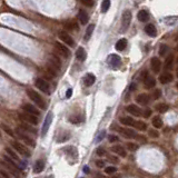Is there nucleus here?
I'll list each match as a JSON object with an SVG mask.
<instances>
[{
    "instance_id": "f257e3e1",
    "label": "nucleus",
    "mask_w": 178,
    "mask_h": 178,
    "mask_svg": "<svg viewBox=\"0 0 178 178\" xmlns=\"http://www.w3.org/2000/svg\"><path fill=\"white\" fill-rule=\"evenodd\" d=\"M1 165L6 168V170L9 173L10 175H12L15 178H21V169L19 168V166L15 160L8 157V156H3V162H1Z\"/></svg>"
},
{
    "instance_id": "f03ea898",
    "label": "nucleus",
    "mask_w": 178,
    "mask_h": 178,
    "mask_svg": "<svg viewBox=\"0 0 178 178\" xmlns=\"http://www.w3.org/2000/svg\"><path fill=\"white\" fill-rule=\"evenodd\" d=\"M27 95H28V97H29L38 107H40V108H42V109H45L46 107H47L45 100L42 99L41 96H40L37 91L33 90V89H28V90H27Z\"/></svg>"
},
{
    "instance_id": "7ed1b4c3",
    "label": "nucleus",
    "mask_w": 178,
    "mask_h": 178,
    "mask_svg": "<svg viewBox=\"0 0 178 178\" xmlns=\"http://www.w3.org/2000/svg\"><path fill=\"white\" fill-rule=\"evenodd\" d=\"M16 133H17V136L19 137V139L23 142V145L30 146V147L35 148V147H36V141L33 139V138H31V137L27 136L26 134L23 133V131L21 129H20V128H17V129H16Z\"/></svg>"
},
{
    "instance_id": "20e7f679",
    "label": "nucleus",
    "mask_w": 178,
    "mask_h": 178,
    "mask_svg": "<svg viewBox=\"0 0 178 178\" xmlns=\"http://www.w3.org/2000/svg\"><path fill=\"white\" fill-rule=\"evenodd\" d=\"M11 146H12V148L15 149L16 152H19L20 155L25 156L27 158H29L30 157V150L27 148L23 144H21V142H19V141H11Z\"/></svg>"
},
{
    "instance_id": "39448f33",
    "label": "nucleus",
    "mask_w": 178,
    "mask_h": 178,
    "mask_svg": "<svg viewBox=\"0 0 178 178\" xmlns=\"http://www.w3.org/2000/svg\"><path fill=\"white\" fill-rule=\"evenodd\" d=\"M131 23V12L130 10H125L121 17V31H126Z\"/></svg>"
},
{
    "instance_id": "423d86ee",
    "label": "nucleus",
    "mask_w": 178,
    "mask_h": 178,
    "mask_svg": "<svg viewBox=\"0 0 178 178\" xmlns=\"http://www.w3.org/2000/svg\"><path fill=\"white\" fill-rule=\"evenodd\" d=\"M52 119H54V113L50 111V113H47V116H46V118H45V121H44V125H42V128H41L42 136H46V135H47L49 128H50V125H51V123H52Z\"/></svg>"
},
{
    "instance_id": "0eeeda50",
    "label": "nucleus",
    "mask_w": 178,
    "mask_h": 178,
    "mask_svg": "<svg viewBox=\"0 0 178 178\" xmlns=\"http://www.w3.org/2000/svg\"><path fill=\"white\" fill-rule=\"evenodd\" d=\"M36 86L39 90H41L42 92L45 94H49L50 92V87H49V84L45 79H41V78H37L36 79Z\"/></svg>"
},
{
    "instance_id": "6e6552de",
    "label": "nucleus",
    "mask_w": 178,
    "mask_h": 178,
    "mask_svg": "<svg viewBox=\"0 0 178 178\" xmlns=\"http://www.w3.org/2000/svg\"><path fill=\"white\" fill-rule=\"evenodd\" d=\"M55 48L59 55L62 56V57H65V58H68L69 56H70V50L68 49V47H66L65 45H62L60 42H56Z\"/></svg>"
},
{
    "instance_id": "1a4fd4ad",
    "label": "nucleus",
    "mask_w": 178,
    "mask_h": 178,
    "mask_svg": "<svg viewBox=\"0 0 178 178\" xmlns=\"http://www.w3.org/2000/svg\"><path fill=\"white\" fill-rule=\"evenodd\" d=\"M107 62H108V65H109L111 68H118L120 66V64H121V58H120L118 55L113 54V55H110L109 57H108Z\"/></svg>"
},
{
    "instance_id": "9d476101",
    "label": "nucleus",
    "mask_w": 178,
    "mask_h": 178,
    "mask_svg": "<svg viewBox=\"0 0 178 178\" xmlns=\"http://www.w3.org/2000/svg\"><path fill=\"white\" fill-rule=\"evenodd\" d=\"M19 117L23 120V121H26V123L30 124V125H37V124H38V117L33 116L31 113H20Z\"/></svg>"
},
{
    "instance_id": "9b49d317",
    "label": "nucleus",
    "mask_w": 178,
    "mask_h": 178,
    "mask_svg": "<svg viewBox=\"0 0 178 178\" xmlns=\"http://www.w3.org/2000/svg\"><path fill=\"white\" fill-rule=\"evenodd\" d=\"M59 38L61 39L66 45H68L69 47H74L75 46L74 39L71 38V36H69L68 33H66V31H59Z\"/></svg>"
},
{
    "instance_id": "f8f14e48",
    "label": "nucleus",
    "mask_w": 178,
    "mask_h": 178,
    "mask_svg": "<svg viewBox=\"0 0 178 178\" xmlns=\"http://www.w3.org/2000/svg\"><path fill=\"white\" fill-rule=\"evenodd\" d=\"M48 65L51 66V67H54V68L57 69V70H59L60 67H61V61H60L59 57H57L56 55H51L50 57H49Z\"/></svg>"
},
{
    "instance_id": "ddd939ff",
    "label": "nucleus",
    "mask_w": 178,
    "mask_h": 178,
    "mask_svg": "<svg viewBox=\"0 0 178 178\" xmlns=\"http://www.w3.org/2000/svg\"><path fill=\"white\" fill-rule=\"evenodd\" d=\"M117 129H118V131L124 137H126V138H136L137 137L136 131L133 129H129V128H117Z\"/></svg>"
},
{
    "instance_id": "4468645a",
    "label": "nucleus",
    "mask_w": 178,
    "mask_h": 178,
    "mask_svg": "<svg viewBox=\"0 0 178 178\" xmlns=\"http://www.w3.org/2000/svg\"><path fill=\"white\" fill-rule=\"evenodd\" d=\"M62 152H65L67 154L68 157H71L72 159H76L78 157V150L76 147L74 146H68V147H65L62 149Z\"/></svg>"
},
{
    "instance_id": "2eb2a0df",
    "label": "nucleus",
    "mask_w": 178,
    "mask_h": 178,
    "mask_svg": "<svg viewBox=\"0 0 178 178\" xmlns=\"http://www.w3.org/2000/svg\"><path fill=\"white\" fill-rule=\"evenodd\" d=\"M150 66H152V70L155 72V74H158L160 71V68H162V62L159 60V58L157 57H154L150 60Z\"/></svg>"
},
{
    "instance_id": "dca6fc26",
    "label": "nucleus",
    "mask_w": 178,
    "mask_h": 178,
    "mask_svg": "<svg viewBox=\"0 0 178 178\" xmlns=\"http://www.w3.org/2000/svg\"><path fill=\"white\" fill-rule=\"evenodd\" d=\"M23 109L25 113H31V115H33V116H39V110L36 108L35 106H33V105L30 104H25L23 106Z\"/></svg>"
},
{
    "instance_id": "f3484780",
    "label": "nucleus",
    "mask_w": 178,
    "mask_h": 178,
    "mask_svg": "<svg viewBox=\"0 0 178 178\" xmlns=\"http://www.w3.org/2000/svg\"><path fill=\"white\" fill-rule=\"evenodd\" d=\"M111 152H113V154H117V155L120 156V157H124V158L127 156V152H126V150H125V148L120 145L113 146V147H111Z\"/></svg>"
},
{
    "instance_id": "a211bd4d",
    "label": "nucleus",
    "mask_w": 178,
    "mask_h": 178,
    "mask_svg": "<svg viewBox=\"0 0 178 178\" xmlns=\"http://www.w3.org/2000/svg\"><path fill=\"white\" fill-rule=\"evenodd\" d=\"M127 111L130 113V115H133V116H141V109H140L139 107L136 106V105H129V106L126 108Z\"/></svg>"
},
{
    "instance_id": "6ab92c4d",
    "label": "nucleus",
    "mask_w": 178,
    "mask_h": 178,
    "mask_svg": "<svg viewBox=\"0 0 178 178\" xmlns=\"http://www.w3.org/2000/svg\"><path fill=\"white\" fill-rule=\"evenodd\" d=\"M144 85H145V87L147 88V89H152V87H155V85H156L155 78L152 77V76H149V75H147L146 78L144 79Z\"/></svg>"
},
{
    "instance_id": "aec40b11",
    "label": "nucleus",
    "mask_w": 178,
    "mask_h": 178,
    "mask_svg": "<svg viewBox=\"0 0 178 178\" xmlns=\"http://www.w3.org/2000/svg\"><path fill=\"white\" fill-rule=\"evenodd\" d=\"M136 100H137V103H138L139 105L146 106V105L149 103L150 98H149V96L147 94H140V95H138V96L136 97Z\"/></svg>"
},
{
    "instance_id": "412c9836",
    "label": "nucleus",
    "mask_w": 178,
    "mask_h": 178,
    "mask_svg": "<svg viewBox=\"0 0 178 178\" xmlns=\"http://www.w3.org/2000/svg\"><path fill=\"white\" fill-rule=\"evenodd\" d=\"M173 79H174V77H173V75L169 74V72H165V74H162L160 76H159V81L164 85L173 81Z\"/></svg>"
},
{
    "instance_id": "4be33fe9",
    "label": "nucleus",
    "mask_w": 178,
    "mask_h": 178,
    "mask_svg": "<svg viewBox=\"0 0 178 178\" xmlns=\"http://www.w3.org/2000/svg\"><path fill=\"white\" fill-rule=\"evenodd\" d=\"M95 81H96V77H95V75H92V74H87L84 77V84H85V86H87V87L92 86Z\"/></svg>"
},
{
    "instance_id": "5701e85b",
    "label": "nucleus",
    "mask_w": 178,
    "mask_h": 178,
    "mask_svg": "<svg viewBox=\"0 0 178 178\" xmlns=\"http://www.w3.org/2000/svg\"><path fill=\"white\" fill-rule=\"evenodd\" d=\"M44 168H45V162L41 160V159H39L33 165V173L35 174H39V173H41L44 170Z\"/></svg>"
},
{
    "instance_id": "b1692460",
    "label": "nucleus",
    "mask_w": 178,
    "mask_h": 178,
    "mask_svg": "<svg viewBox=\"0 0 178 178\" xmlns=\"http://www.w3.org/2000/svg\"><path fill=\"white\" fill-rule=\"evenodd\" d=\"M78 18L80 20V23L81 25H86L88 23V20H89V17H88V13L85 11L84 9H80L79 10V12H78Z\"/></svg>"
},
{
    "instance_id": "393cba45",
    "label": "nucleus",
    "mask_w": 178,
    "mask_h": 178,
    "mask_svg": "<svg viewBox=\"0 0 178 178\" xmlns=\"http://www.w3.org/2000/svg\"><path fill=\"white\" fill-rule=\"evenodd\" d=\"M6 152H7V156H8V157H10V158L12 159V160H15V162H21V160H20V158H19V156H18L16 152H15V150H12V149L9 148V147H7V148H6Z\"/></svg>"
},
{
    "instance_id": "a878e982",
    "label": "nucleus",
    "mask_w": 178,
    "mask_h": 178,
    "mask_svg": "<svg viewBox=\"0 0 178 178\" xmlns=\"http://www.w3.org/2000/svg\"><path fill=\"white\" fill-rule=\"evenodd\" d=\"M145 33L148 36H150V37H156V35H157V29H156V27L154 26V25L149 23V25H147V26L145 27Z\"/></svg>"
},
{
    "instance_id": "bb28decb",
    "label": "nucleus",
    "mask_w": 178,
    "mask_h": 178,
    "mask_svg": "<svg viewBox=\"0 0 178 178\" xmlns=\"http://www.w3.org/2000/svg\"><path fill=\"white\" fill-rule=\"evenodd\" d=\"M137 18H138V20L141 21V23H146V21L149 19L148 11H147V10H140L139 12L137 13Z\"/></svg>"
},
{
    "instance_id": "cd10ccee",
    "label": "nucleus",
    "mask_w": 178,
    "mask_h": 178,
    "mask_svg": "<svg viewBox=\"0 0 178 178\" xmlns=\"http://www.w3.org/2000/svg\"><path fill=\"white\" fill-rule=\"evenodd\" d=\"M86 51H85V49L82 47H79L77 49V51H76V58L77 60L79 61H85V59H86Z\"/></svg>"
},
{
    "instance_id": "c85d7f7f",
    "label": "nucleus",
    "mask_w": 178,
    "mask_h": 178,
    "mask_svg": "<svg viewBox=\"0 0 178 178\" xmlns=\"http://www.w3.org/2000/svg\"><path fill=\"white\" fill-rule=\"evenodd\" d=\"M115 47H116V49L118 50V51H123V50H125V48L127 47V40L125 38L119 39V40L117 41Z\"/></svg>"
},
{
    "instance_id": "c756f323",
    "label": "nucleus",
    "mask_w": 178,
    "mask_h": 178,
    "mask_svg": "<svg viewBox=\"0 0 178 178\" xmlns=\"http://www.w3.org/2000/svg\"><path fill=\"white\" fill-rule=\"evenodd\" d=\"M136 129L140 130V131H145L146 129H147V125H146V123H144V121H140V120H138V121H136L135 120V123H134L133 125Z\"/></svg>"
},
{
    "instance_id": "7c9ffc66",
    "label": "nucleus",
    "mask_w": 178,
    "mask_h": 178,
    "mask_svg": "<svg viewBox=\"0 0 178 178\" xmlns=\"http://www.w3.org/2000/svg\"><path fill=\"white\" fill-rule=\"evenodd\" d=\"M119 121L123 125H125V126H133L134 123H135L134 118H130V117H121L119 119Z\"/></svg>"
},
{
    "instance_id": "2f4dec72",
    "label": "nucleus",
    "mask_w": 178,
    "mask_h": 178,
    "mask_svg": "<svg viewBox=\"0 0 178 178\" xmlns=\"http://www.w3.org/2000/svg\"><path fill=\"white\" fill-rule=\"evenodd\" d=\"M152 126L155 128H162V119L159 116H155L152 118Z\"/></svg>"
},
{
    "instance_id": "473e14b6",
    "label": "nucleus",
    "mask_w": 178,
    "mask_h": 178,
    "mask_svg": "<svg viewBox=\"0 0 178 178\" xmlns=\"http://www.w3.org/2000/svg\"><path fill=\"white\" fill-rule=\"evenodd\" d=\"M173 62H174V56L173 55H169L167 58H166V61H165V69L166 70H170L173 68Z\"/></svg>"
},
{
    "instance_id": "72a5a7b5",
    "label": "nucleus",
    "mask_w": 178,
    "mask_h": 178,
    "mask_svg": "<svg viewBox=\"0 0 178 178\" xmlns=\"http://www.w3.org/2000/svg\"><path fill=\"white\" fill-rule=\"evenodd\" d=\"M94 29H95V25H89V26L87 27L86 33H85V40H89V39H90Z\"/></svg>"
},
{
    "instance_id": "f704fd0d",
    "label": "nucleus",
    "mask_w": 178,
    "mask_h": 178,
    "mask_svg": "<svg viewBox=\"0 0 178 178\" xmlns=\"http://www.w3.org/2000/svg\"><path fill=\"white\" fill-rule=\"evenodd\" d=\"M19 128L21 130H23V131H29V133H33V134L37 133V130L35 128H33V127H30L28 124H21L19 126Z\"/></svg>"
},
{
    "instance_id": "c9c22d12",
    "label": "nucleus",
    "mask_w": 178,
    "mask_h": 178,
    "mask_svg": "<svg viewBox=\"0 0 178 178\" xmlns=\"http://www.w3.org/2000/svg\"><path fill=\"white\" fill-rule=\"evenodd\" d=\"M155 108H156V110H157V111L164 113H166V111L169 109V106L167 104H158V105H156Z\"/></svg>"
},
{
    "instance_id": "e433bc0d",
    "label": "nucleus",
    "mask_w": 178,
    "mask_h": 178,
    "mask_svg": "<svg viewBox=\"0 0 178 178\" xmlns=\"http://www.w3.org/2000/svg\"><path fill=\"white\" fill-rule=\"evenodd\" d=\"M69 121H70L71 124H79L82 121V116H80V115H75V116H71L69 117Z\"/></svg>"
},
{
    "instance_id": "4c0bfd02",
    "label": "nucleus",
    "mask_w": 178,
    "mask_h": 178,
    "mask_svg": "<svg viewBox=\"0 0 178 178\" xmlns=\"http://www.w3.org/2000/svg\"><path fill=\"white\" fill-rule=\"evenodd\" d=\"M159 55L160 56H165L167 52H168V46L165 45V44H162V45L159 46Z\"/></svg>"
},
{
    "instance_id": "58836bf2",
    "label": "nucleus",
    "mask_w": 178,
    "mask_h": 178,
    "mask_svg": "<svg viewBox=\"0 0 178 178\" xmlns=\"http://www.w3.org/2000/svg\"><path fill=\"white\" fill-rule=\"evenodd\" d=\"M110 7V0H104L101 3V12H107Z\"/></svg>"
},
{
    "instance_id": "ea45409f",
    "label": "nucleus",
    "mask_w": 178,
    "mask_h": 178,
    "mask_svg": "<svg viewBox=\"0 0 178 178\" xmlns=\"http://www.w3.org/2000/svg\"><path fill=\"white\" fill-rule=\"evenodd\" d=\"M57 69H55L54 67H51V66H49L48 65V67H47V72L49 74V76L50 77H56L57 76Z\"/></svg>"
},
{
    "instance_id": "a19ab883",
    "label": "nucleus",
    "mask_w": 178,
    "mask_h": 178,
    "mask_svg": "<svg viewBox=\"0 0 178 178\" xmlns=\"http://www.w3.org/2000/svg\"><path fill=\"white\" fill-rule=\"evenodd\" d=\"M126 147H127V149H128V150H130V152H135V150H137V149H138V145H137V144H135V142H127Z\"/></svg>"
},
{
    "instance_id": "79ce46f5",
    "label": "nucleus",
    "mask_w": 178,
    "mask_h": 178,
    "mask_svg": "<svg viewBox=\"0 0 178 178\" xmlns=\"http://www.w3.org/2000/svg\"><path fill=\"white\" fill-rule=\"evenodd\" d=\"M116 172H117V168L116 167H113V166H108V167L105 168V173L108 174V175H113V174H115Z\"/></svg>"
},
{
    "instance_id": "37998d69",
    "label": "nucleus",
    "mask_w": 178,
    "mask_h": 178,
    "mask_svg": "<svg viewBox=\"0 0 178 178\" xmlns=\"http://www.w3.org/2000/svg\"><path fill=\"white\" fill-rule=\"evenodd\" d=\"M69 139V134L65 133L64 135H60V136L57 138V142H65L66 140Z\"/></svg>"
},
{
    "instance_id": "c03bdc74",
    "label": "nucleus",
    "mask_w": 178,
    "mask_h": 178,
    "mask_svg": "<svg viewBox=\"0 0 178 178\" xmlns=\"http://www.w3.org/2000/svg\"><path fill=\"white\" fill-rule=\"evenodd\" d=\"M66 28L68 30H75V29H78V25L74 21H71V23H68L66 25Z\"/></svg>"
},
{
    "instance_id": "a18cd8bd",
    "label": "nucleus",
    "mask_w": 178,
    "mask_h": 178,
    "mask_svg": "<svg viewBox=\"0 0 178 178\" xmlns=\"http://www.w3.org/2000/svg\"><path fill=\"white\" fill-rule=\"evenodd\" d=\"M148 134H149V136L152 137V138H157V137L159 136V133L157 131V130H155V129H149L148 130Z\"/></svg>"
},
{
    "instance_id": "49530a36",
    "label": "nucleus",
    "mask_w": 178,
    "mask_h": 178,
    "mask_svg": "<svg viewBox=\"0 0 178 178\" xmlns=\"http://www.w3.org/2000/svg\"><path fill=\"white\" fill-rule=\"evenodd\" d=\"M80 2L85 5L86 7H92L94 6V0H80Z\"/></svg>"
},
{
    "instance_id": "de8ad7c7",
    "label": "nucleus",
    "mask_w": 178,
    "mask_h": 178,
    "mask_svg": "<svg viewBox=\"0 0 178 178\" xmlns=\"http://www.w3.org/2000/svg\"><path fill=\"white\" fill-rule=\"evenodd\" d=\"M105 135H106V131H105V130H103V131H100V133L98 134L97 138H96V142H99V141H101V140L104 139Z\"/></svg>"
},
{
    "instance_id": "09e8293b",
    "label": "nucleus",
    "mask_w": 178,
    "mask_h": 178,
    "mask_svg": "<svg viewBox=\"0 0 178 178\" xmlns=\"http://www.w3.org/2000/svg\"><path fill=\"white\" fill-rule=\"evenodd\" d=\"M108 140H109V142H116L119 140V138L117 136H115V135H109L108 136Z\"/></svg>"
},
{
    "instance_id": "8fccbe9b",
    "label": "nucleus",
    "mask_w": 178,
    "mask_h": 178,
    "mask_svg": "<svg viewBox=\"0 0 178 178\" xmlns=\"http://www.w3.org/2000/svg\"><path fill=\"white\" fill-rule=\"evenodd\" d=\"M96 154H97L98 156H104L105 154H106V150H105L103 147H99V148H97V150H96Z\"/></svg>"
},
{
    "instance_id": "3c124183",
    "label": "nucleus",
    "mask_w": 178,
    "mask_h": 178,
    "mask_svg": "<svg viewBox=\"0 0 178 178\" xmlns=\"http://www.w3.org/2000/svg\"><path fill=\"white\" fill-rule=\"evenodd\" d=\"M96 166H97L98 168H104L105 167V162L104 160H100V159H99V160L96 162Z\"/></svg>"
},
{
    "instance_id": "603ef678",
    "label": "nucleus",
    "mask_w": 178,
    "mask_h": 178,
    "mask_svg": "<svg viewBox=\"0 0 178 178\" xmlns=\"http://www.w3.org/2000/svg\"><path fill=\"white\" fill-rule=\"evenodd\" d=\"M141 115L145 117V118H148V117L152 115V110H150V109H145V111H144V113H141Z\"/></svg>"
},
{
    "instance_id": "864d4df0",
    "label": "nucleus",
    "mask_w": 178,
    "mask_h": 178,
    "mask_svg": "<svg viewBox=\"0 0 178 178\" xmlns=\"http://www.w3.org/2000/svg\"><path fill=\"white\" fill-rule=\"evenodd\" d=\"M160 96H162V91L159 90V89H156V90L154 91V98H155V99H158Z\"/></svg>"
},
{
    "instance_id": "5fc2aeb1",
    "label": "nucleus",
    "mask_w": 178,
    "mask_h": 178,
    "mask_svg": "<svg viewBox=\"0 0 178 178\" xmlns=\"http://www.w3.org/2000/svg\"><path fill=\"white\" fill-rule=\"evenodd\" d=\"M0 174H1V176H2L3 178H11V177H10V176H9V174H8V173L5 172L3 169H1V170H0Z\"/></svg>"
},
{
    "instance_id": "6e6d98bb",
    "label": "nucleus",
    "mask_w": 178,
    "mask_h": 178,
    "mask_svg": "<svg viewBox=\"0 0 178 178\" xmlns=\"http://www.w3.org/2000/svg\"><path fill=\"white\" fill-rule=\"evenodd\" d=\"M108 159L109 160H111V162H118L119 160H118V158L117 157H115V156H108Z\"/></svg>"
},
{
    "instance_id": "4d7b16f0",
    "label": "nucleus",
    "mask_w": 178,
    "mask_h": 178,
    "mask_svg": "<svg viewBox=\"0 0 178 178\" xmlns=\"http://www.w3.org/2000/svg\"><path fill=\"white\" fill-rule=\"evenodd\" d=\"M71 95H72V89H71V88H69L68 90H67V92H66V97H67V98H70Z\"/></svg>"
},
{
    "instance_id": "13d9d810",
    "label": "nucleus",
    "mask_w": 178,
    "mask_h": 178,
    "mask_svg": "<svg viewBox=\"0 0 178 178\" xmlns=\"http://www.w3.org/2000/svg\"><path fill=\"white\" fill-rule=\"evenodd\" d=\"M135 89H136V84H131V86H130V88H129V90L133 91V90H135Z\"/></svg>"
},
{
    "instance_id": "bf43d9fd",
    "label": "nucleus",
    "mask_w": 178,
    "mask_h": 178,
    "mask_svg": "<svg viewBox=\"0 0 178 178\" xmlns=\"http://www.w3.org/2000/svg\"><path fill=\"white\" fill-rule=\"evenodd\" d=\"M84 173L85 174H88V173H89V167H88V166H85L84 167Z\"/></svg>"
},
{
    "instance_id": "052dcab7",
    "label": "nucleus",
    "mask_w": 178,
    "mask_h": 178,
    "mask_svg": "<svg viewBox=\"0 0 178 178\" xmlns=\"http://www.w3.org/2000/svg\"><path fill=\"white\" fill-rule=\"evenodd\" d=\"M95 178H105L103 175H97V176H95Z\"/></svg>"
},
{
    "instance_id": "680f3d73",
    "label": "nucleus",
    "mask_w": 178,
    "mask_h": 178,
    "mask_svg": "<svg viewBox=\"0 0 178 178\" xmlns=\"http://www.w3.org/2000/svg\"><path fill=\"white\" fill-rule=\"evenodd\" d=\"M113 178H120V176H113Z\"/></svg>"
},
{
    "instance_id": "e2e57ef3",
    "label": "nucleus",
    "mask_w": 178,
    "mask_h": 178,
    "mask_svg": "<svg viewBox=\"0 0 178 178\" xmlns=\"http://www.w3.org/2000/svg\"><path fill=\"white\" fill-rule=\"evenodd\" d=\"M176 88H177V90H178V82L176 84Z\"/></svg>"
},
{
    "instance_id": "0e129e2a",
    "label": "nucleus",
    "mask_w": 178,
    "mask_h": 178,
    "mask_svg": "<svg viewBox=\"0 0 178 178\" xmlns=\"http://www.w3.org/2000/svg\"><path fill=\"white\" fill-rule=\"evenodd\" d=\"M177 77H178V68H177Z\"/></svg>"
},
{
    "instance_id": "69168bd1",
    "label": "nucleus",
    "mask_w": 178,
    "mask_h": 178,
    "mask_svg": "<svg viewBox=\"0 0 178 178\" xmlns=\"http://www.w3.org/2000/svg\"><path fill=\"white\" fill-rule=\"evenodd\" d=\"M177 62H178V58H177Z\"/></svg>"
},
{
    "instance_id": "338daca9",
    "label": "nucleus",
    "mask_w": 178,
    "mask_h": 178,
    "mask_svg": "<svg viewBox=\"0 0 178 178\" xmlns=\"http://www.w3.org/2000/svg\"><path fill=\"white\" fill-rule=\"evenodd\" d=\"M177 49H178V47H177Z\"/></svg>"
}]
</instances>
